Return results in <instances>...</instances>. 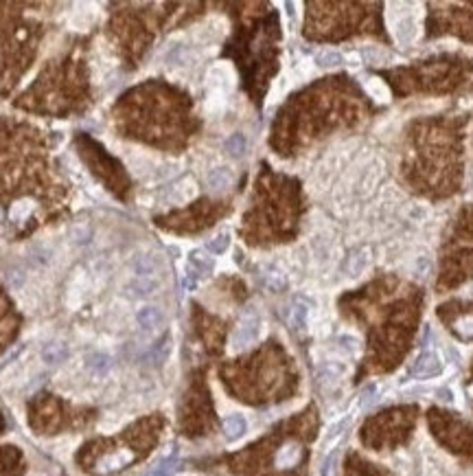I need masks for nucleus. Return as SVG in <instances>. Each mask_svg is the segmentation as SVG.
Listing matches in <instances>:
<instances>
[{
  "instance_id": "obj_15",
  "label": "nucleus",
  "mask_w": 473,
  "mask_h": 476,
  "mask_svg": "<svg viewBox=\"0 0 473 476\" xmlns=\"http://www.w3.org/2000/svg\"><path fill=\"white\" fill-rule=\"evenodd\" d=\"M427 422H430V428L434 437L441 441L443 446H447L452 452H467V455H473V430H469L460 419H456L454 415H449L445 411H438V408H432L427 413Z\"/></svg>"
},
{
  "instance_id": "obj_14",
  "label": "nucleus",
  "mask_w": 473,
  "mask_h": 476,
  "mask_svg": "<svg viewBox=\"0 0 473 476\" xmlns=\"http://www.w3.org/2000/svg\"><path fill=\"white\" fill-rule=\"evenodd\" d=\"M230 211L228 202H210V200H199L193 206L184 209V211L169 213L165 217H158V226L167 230H175V233H197V230L215 224L221 215Z\"/></svg>"
},
{
  "instance_id": "obj_13",
  "label": "nucleus",
  "mask_w": 473,
  "mask_h": 476,
  "mask_svg": "<svg viewBox=\"0 0 473 476\" xmlns=\"http://www.w3.org/2000/svg\"><path fill=\"white\" fill-rule=\"evenodd\" d=\"M95 411H88V408H79L73 415L69 413V408L62 400H58L55 395L42 393L29 406V424L33 430H38L40 435H58L60 430L71 428V426H86L93 422Z\"/></svg>"
},
{
  "instance_id": "obj_10",
  "label": "nucleus",
  "mask_w": 473,
  "mask_h": 476,
  "mask_svg": "<svg viewBox=\"0 0 473 476\" xmlns=\"http://www.w3.org/2000/svg\"><path fill=\"white\" fill-rule=\"evenodd\" d=\"M392 88L397 99L412 95H438L456 86V60L454 58H432L425 62H414L397 69L373 71Z\"/></svg>"
},
{
  "instance_id": "obj_9",
  "label": "nucleus",
  "mask_w": 473,
  "mask_h": 476,
  "mask_svg": "<svg viewBox=\"0 0 473 476\" xmlns=\"http://www.w3.org/2000/svg\"><path fill=\"white\" fill-rule=\"evenodd\" d=\"M276 40H278V18L272 14L267 20L254 25L252 31H236V36L228 44L226 55L239 62L243 73L245 88L250 91L252 99L261 104V97L267 88V80L276 73Z\"/></svg>"
},
{
  "instance_id": "obj_24",
  "label": "nucleus",
  "mask_w": 473,
  "mask_h": 476,
  "mask_svg": "<svg viewBox=\"0 0 473 476\" xmlns=\"http://www.w3.org/2000/svg\"><path fill=\"white\" fill-rule=\"evenodd\" d=\"M245 428H247L245 426V419L241 415H230V417L223 419V435H226L230 441L243 437L245 435Z\"/></svg>"
},
{
  "instance_id": "obj_34",
  "label": "nucleus",
  "mask_w": 473,
  "mask_h": 476,
  "mask_svg": "<svg viewBox=\"0 0 473 476\" xmlns=\"http://www.w3.org/2000/svg\"><path fill=\"white\" fill-rule=\"evenodd\" d=\"M315 62H318L320 66H337V64H342V55L335 53V51H324L315 58Z\"/></svg>"
},
{
  "instance_id": "obj_32",
  "label": "nucleus",
  "mask_w": 473,
  "mask_h": 476,
  "mask_svg": "<svg viewBox=\"0 0 473 476\" xmlns=\"http://www.w3.org/2000/svg\"><path fill=\"white\" fill-rule=\"evenodd\" d=\"M169 347H171V338H169V336H165V338H162V340L158 342V345L151 349V353H149V362H154V364H160V362L167 358Z\"/></svg>"
},
{
  "instance_id": "obj_22",
  "label": "nucleus",
  "mask_w": 473,
  "mask_h": 476,
  "mask_svg": "<svg viewBox=\"0 0 473 476\" xmlns=\"http://www.w3.org/2000/svg\"><path fill=\"white\" fill-rule=\"evenodd\" d=\"M232 185V171L226 167H219V169H213L208 174V187L213 191H226L228 187Z\"/></svg>"
},
{
  "instance_id": "obj_5",
  "label": "nucleus",
  "mask_w": 473,
  "mask_h": 476,
  "mask_svg": "<svg viewBox=\"0 0 473 476\" xmlns=\"http://www.w3.org/2000/svg\"><path fill=\"white\" fill-rule=\"evenodd\" d=\"M228 393L245 404H272L296 393L298 375L294 362L276 340H269L252 356L232 360L219 369Z\"/></svg>"
},
{
  "instance_id": "obj_18",
  "label": "nucleus",
  "mask_w": 473,
  "mask_h": 476,
  "mask_svg": "<svg viewBox=\"0 0 473 476\" xmlns=\"http://www.w3.org/2000/svg\"><path fill=\"white\" fill-rule=\"evenodd\" d=\"M25 474V459L14 446L0 448V476H22Z\"/></svg>"
},
{
  "instance_id": "obj_1",
  "label": "nucleus",
  "mask_w": 473,
  "mask_h": 476,
  "mask_svg": "<svg viewBox=\"0 0 473 476\" xmlns=\"http://www.w3.org/2000/svg\"><path fill=\"white\" fill-rule=\"evenodd\" d=\"M423 303L421 287L397 274H377L373 281L340 298L342 314L364 325L368 353L357 380L368 373L394 371L410 351Z\"/></svg>"
},
{
  "instance_id": "obj_11",
  "label": "nucleus",
  "mask_w": 473,
  "mask_h": 476,
  "mask_svg": "<svg viewBox=\"0 0 473 476\" xmlns=\"http://www.w3.org/2000/svg\"><path fill=\"white\" fill-rule=\"evenodd\" d=\"M419 408L416 406H392L366 419V424L359 430V439L370 450H394L408 444Z\"/></svg>"
},
{
  "instance_id": "obj_4",
  "label": "nucleus",
  "mask_w": 473,
  "mask_h": 476,
  "mask_svg": "<svg viewBox=\"0 0 473 476\" xmlns=\"http://www.w3.org/2000/svg\"><path fill=\"white\" fill-rule=\"evenodd\" d=\"M454 143L441 119H416L403 132L401 178L414 193L441 198L454 191Z\"/></svg>"
},
{
  "instance_id": "obj_23",
  "label": "nucleus",
  "mask_w": 473,
  "mask_h": 476,
  "mask_svg": "<svg viewBox=\"0 0 473 476\" xmlns=\"http://www.w3.org/2000/svg\"><path fill=\"white\" fill-rule=\"evenodd\" d=\"M134 270H136V274L143 276V279H151V274L160 270V263H158L156 254H143V257L134 261Z\"/></svg>"
},
{
  "instance_id": "obj_7",
  "label": "nucleus",
  "mask_w": 473,
  "mask_h": 476,
  "mask_svg": "<svg viewBox=\"0 0 473 476\" xmlns=\"http://www.w3.org/2000/svg\"><path fill=\"white\" fill-rule=\"evenodd\" d=\"M165 426L162 415H151L130 426L117 439H95L86 444L77 455V466L86 472L101 476L121 472L141 459L158 444Z\"/></svg>"
},
{
  "instance_id": "obj_33",
  "label": "nucleus",
  "mask_w": 473,
  "mask_h": 476,
  "mask_svg": "<svg viewBox=\"0 0 473 476\" xmlns=\"http://www.w3.org/2000/svg\"><path fill=\"white\" fill-rule=\"evenodd\" d=\"M228 243H230V237H228L226 233H223V235H217L215 239H210L206 248H208L213 254H221L223 250L228 248Z\"/></svg>"
},
{
  "instance_id": "obj_20",
  "label": "nucleus",
  "mask_w": 473,
  "mask_h": 476,
  "mask_svg": "<svg viewBox=\"0 0 473 476\" xmlns=\"http://www.w3.org/2000/svg\"><path fill=\"white\" fill-rule=\"evenodd\" d=\"M136 320H138V325L145 329V331H154V329H158L162 325V320H165V316H162V312L158 307H154V305H145L141 312L136 314Z\"/></svg>"
},
{
  "instance_id": "obj_12",
  "label": "nucleus",
  "mask_w": 473,
  "mask_h": 476,
  "mask_svg": "<svg viewBox=\"0 0 473 476\" xmlns=\"http://www.w3.org/2000/svg\"><path fill=\"white\" fill-rule=\"evenodd\" d=\"M217 426L215 408L210 402V391L206 386V373L195 371L189 389L180 404V433L184 437H204Z\"/></svg>"
},
{
  "instance_id": "obj_17",
  "label": "nucleus",
  "mask_w": 473,
  "mask_h": 476,
  "mask_svg": "<svg viewBox=\"0 0 473 476\" xmlns=\"http://www.w3.org/2000/svg\"><path fill=\"white\" fill-rule=\"evenodd\" d=\"M344 476H390L384 468L375 466L366 459H362L357 452H348L346 466H344Z\"/></svg>"
},
{
  "instance_id": "obj_26",
  "label": "nucleus",
  "mask_w": 473,
  "mask_h": 476,
  "mask_svg": "<svg viewBox=\"0 0 473 476\" xmlns=\"http://www.w3.org/2000/svg\"><path fill=\"white\" fill-rule=\"evenodd\" d=\"M86 367L95 375H104L112 367V360H110V356H106V353H90V356L86 358Z\"/></svg>"
},
{
  "instance_id": "obj_36",
  "label": "nucleus",
  "mask_w": 473,
  "mask_h": 476,
  "mask_svg": "<svg viewBox=\"0 0 473 476\" xmlns=\"http://www.w3.org/2000/svg\"><path fill=\"white\" fill-rule=\"evenodd\" d=\"M7 279L14 283V285H20V281H22V272L20 270H11L9 274H7Z\"/></svg>"
},
{
  "instance_id": "obj_21",
  "label": "nucleus",
  "mask_w": 473,
  "mask_h": 476,
  "mask_svg": "<svg viewBox=\"0 0 473 476\" xmlns=\"http://www.w3.org/2000/svg\"><path fill=\"white\" fill-rule=\"evenodd\" d=\"M256 331H258L256 318H245V320H241L239 329L234 331V347H245V345H250V342L254 340V336H256Z\"/></svg>"
},
{
  "instance_id": "obj_6",
  "label": "nucleus",
  "mask_w": 473,
  "mask_h": 476,
  "mask_svg": "<svg viewBox=\"0 0 473 476\" xmlns=\"http://www.w3.org/2000/svg\"><path fill=\"white\" fill-rule=\"evenodd\" d=\"M300 213V182L287 176H276L263 165V171L256 180L254 206L250 213H245L241 233L250 246L289 241L296 235Z\"/></svg>"
},
{
  "instance_id": "obj_8",
  "label": "nucleus",
  "mask_w": 473,
  "mask_h": 476,
  "mask_svg": "<svg viewBox=\"0 0 473 476\" xmlns=\"http://www.w3.org/2000/svg\"><path fill=\"white\" fill-rule=\"evenodd\" d=\"M305 36L315 42H340L351 36L390 38L381 22V3H309Z\"/></svg>"
},
{
  "instance_id": "obj_2",
  "label": "nucleus",
  "mask_w": 473,
  "mask_h": 476,
  "mask_svg": "<svg viewBox=\"0 0 473 476\" xmlns=\"http://www.w3.org/2000/svg\"><path fill=\"white\" fill-rule=\"evenodd\" d=\"M377 108L351 77L335 75L320 80L289 99L274 121L272 147L291 156L298 147L340 128H359L373 119Z\"/></svg>"
},
{
  "instance_id": "obj_37",
  "label": "nucleus",
  "mask_w": 473,
  "mask_h": 476,
  "mask_svg": "<svg viewBox=\"0 0 473 476\" xmlns=\"http://www.w3.org/2000/svg\"><path fill=\"white\" fill-rule=\"evenodd\" d=\"M5 430V419H3V415H0V433H3Z\"/></svg>"
},
{
  "instance_id": "obj_25",
  "label": "nucleus",
  "mask_w": 473,
  "mask_h": 476,
  "mask_svg": "<svg viewBox=\"0 0 473 476\" xmlns=\"http://www.w3.org/2000/svg\"><path fill=\"white\" fill-rule=\"evenodd\" d=\"M66 356H69V349H66V345H62V342H51V345H47L42 351L44 362H49V364H60L66 360Z\"/></svg>"
},
{
  "instance_id": "obj_35",
  "label": "nucleus",
  "mask_w": 473,
  "mask_h": 476,
  "mask_svg": "<svg viewBox=\"0 0 473 476\" xmlns=\"http://www.w3.org/2000/svg\"><path fill=\"white\" fill-rule=\"evenodd\" d=\"M171 474H173L171 466H160V468H156L154 472H149L147 476H171Z\"/></svg>"
},
{
  "instance_id": "obj_16",
  "label": "nucleus",
  "mask_w": 473,
  "mask_h": 476,
  "mask_svg": "<svg viewBox=\"0 0 473 476\" xmlns=\"http://www.w3.org/2000/svg\"><path fill=\"white\" fill-rule=\"evenodd\" d=\"M193 327L197 331L199 340L204 342L208 353H219L223 349V340H226V323L219 318L202 312V307H193Z\"/></svg>"
},
{
  "instance_id": "obj_31",
  "label": "nucleus",
  "mask_w": 473,
  "mask_h": 476,
  "mask_svg": "<svg viewBox=\"0 0 473 476\" xmlns=\"http://www.w3.org/2000/svg\"><path fill=\"white\" fill-rule=\"evenodd\" d=\"M305 318H307V307L294 303L291 305V312H289V325L294 329H302L305 327Z\"/></svg>"
},
{
  "instance_id": "obj_29",
  "label": "nucleus",
  "mask_w": 473,
  "mask_h": 476,
  "mask_svg": "<svg viewBox=\"0 0 473 476\" xmlns=\"http://www.w3.org/2000/svg\"><path fill=\"white\" fill-rule=\"evenodd\" d=\"M263 281H265V285H267L272 292H280V290L285 287V276L280 274L278 270H274V268H267V270H265Z\"/></svg>"
},
{
  "instance_id": "obj_27",
  "label": "nucleus",
  "mask_w": 473,
  "mask_h": 476,
  "mask_svg": "<svg viewBox=\"0 0 473 476\" xmlns=\"http://www.w3.org/2000/svg\"><path fill=\"white\" fill-rule=\"evenodd\" d=\"M189 261L197 272H210L213 265H215V261H213V257H208L206 250H193L189 254Z\"/></svg>"
},
{
  "instance_id": "obj_19",
  "label": "nucleus",
  "mask_w": 473,
  "mask_h": 476,
  "mask_svg": "<svg viewBox=\"0 0 473 476\" xmlns=\"http://www.w3.org/2000/svg\"><path fill=\"white\" fill-rule=\"evenodd\" d=\"M443 371V364L441 360L436 358V353L432 351H425L421 353L419 358H416L414 367H412V375L419 380H427V378H434V375H438Z\"/></svg>"
},
{
  "instance_id": "obj_28",
  "label": "nucleus",
  "mask_w": 473,
  "mask_h": 476,
  "mask_svg": "<svg viewBox=\"0 0 473 476\" xmlns=\"http://www.w3.org/2000/svg\"><path fill=\"white\" fill-rule=\"evenodd\" d=\"M128 290H130L134 296H147V294H151V292L156 290V283H154L151 279H143V276H136V279H134V281L130 283Z\"/></svg>"
},
{
  "instance_id": "obj_30",
  "label": "nucleus",
  "mask_w": 473,
  "mask_h": 476,
  "mask_svg": "<svg viewBox=\"0 0 473 476\" xmlns=\"http://www.w3.org/2000/svg\"><path fill=\"white\" fill-rule=\"evenodd\" d=\"M226 152L230 154L232 158H239V156H243V152H245V139H243V134H232L228 141H226Z\"/></svg>"
},
{
  "instance_id": "obj_3",
  "label": "nucleus",
  "mask_w": 473,
  "mask_h": 476,
  "mask_svg": "<svg viewBox=\"0 0 473 476\" xmlns=\"http://www.w3.org/2000/svg\"><path fill=\"white\" fill-rule=\"evenodd\" d=\"M318 413L313 406L287 422L278 424L261 441L236 455L223 457L219 463L236 476H302L307 468V444L318 433Z\"/></svg>"
}]
</instances>
